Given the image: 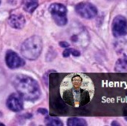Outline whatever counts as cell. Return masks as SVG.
<instances>
[{
	"mask_svg": "<svg viewBox=\"0 0 127 126\" xmlns=\"http://www.w3.org/2000/svg\"><path fill=\"white\" fill-rule=\"evenodd\" d=\"M113 45L114 48L118 55L127 58V35L117 38Z\"/></svg>",
	"mask_w": 127,
	"mask_h": 126,
	"instance_id": "cell-9",
	"label": "cell"
},
{
	"mask_svg": "<svg viewBox=\"0 0 127 126\" xmlns=\"http://www.w3.org/2000/svg\"><path fill=\"white\" fill-rule=\"evenodd\" d=\"M87 125V122L80 117H71L67 120V126H86Z\"/></svg>",
	"mask_w": 127,
	"mask_h": 126,
	"instance_id": "cell-13",
	"label": "cell"
},
{
	"mask_svg": "<svg viewBox=\"0 0 127 126\" xmlns=\"http://www.w3.org/2000/svg\"><path fill=\"white\" fill-rule=\"evenodd\" d=\"M115 71L120 73H127V58L118 59L115 65Z\"/></svg>",
	"mask_w": 127,
	"mask_h": 126,
	"instance_id": "cell-12",
	"label": "cell"
},
{
	"mask_svg": "<svg viewBox=\"0 0 127 126\" xmlns=\"http://www.w3.org/2000/svg\"><path fill=\"white\" fill-rule=\"evenodd\" d=\"M59 45H60V47H62V48H68L69 47V43H68L67 42H65V41H63V42H60V43H59Z\"/></svg>",
	"mask_w": 127,
	"mask_h": 126,
	"instance_id": "cell-17",
	"label": "cell"
},
{
	"mask_svg": "<svg viewBox=\"0 0 127 126\" xmlns=\"http://www.w3.org/2000/svg\"><path fill=\"white\" fill-rule=\"evenodd\" d=\"M10 25L16 29H21L25 24V19L21 13L11 14L9 18Z\"/></svg>",
	"mask_w": 127,
	"mask_h": 126,
	"instance_id": "cell-10",
	"label": "cell"
},
{
	"mask_svg": "<svg viewBox=\"0 0 127 126\" xmlns=\"http://www.w3.org/2000/svg\"><path fill=\"white\" fill-rule=\"evenodd\" d=\"M111 126H121V124H119V123H118V122L117 121H113L112 123H111Z\"/></svg>",
	"mask_w": 127,
	"mask_h": 126,
	"instance_id": "cell-19",
	"label": "cell"
},
{
	"mask_svg": "<svg viewBox=\"0 0 127 126\" xmlns=\"http://www.w3.org/2000/svg\"><path fill=\"white\" fill-rule=\"evenodd\" d=\"M42 46V38L39 36H33L22 43L21 52L25 58L29 60H35L40 56Z\"/></svg>",
	"mask_w": 127,
	"mask_h": 126,
	"instance_id": "cell-3",
	"label": "cell"
},
{
	"mask_svg": "<svg viewBox=\"0 0 127 126\" xmlns=\"http://www.w3.org/2000/svg\"><path fill=\"white\" fill-rule=\"evenodd\" d=\"M63 57H65V58L69 57V56H71V52H70L69 48H67L66 49H65V50H64L63 53Z\"/></svg>",
	"mask_w": 127,
	"mask_h": 126,
	"instance_id": "cell-16",
	"label": "cell"
},
{
	"mask_svg": "<svg viewBox=\"0 0 127 126\" xmlns=\"http://www.w3.org/2000/svg\"><path fill=\"white\" fill-rule=\"evenodd\" d=\"M76 13L82 18L92 19L98 14V10L95 5L89 2H81L75 6Z\"/></svg>",
	"mask_w": 127,
	"mask_h": 126,
	"instance_id": "cell-5",
	"label": "cell"
},
{
	"mask_svg": "<svg viewBox=\"0 0 127 126\" xmlns=\"http://www.w3.org/2000/svg\"><path fill=\"white\" fill-rule=\"evenodd\" d=\"M60 93L66 105L80 108L88 105L92 100L95 85L92 79L84 74H69L63 79Z\"/></svg>",
	"mask_w": 127,
	"mask_h": 126,
	"instance_id": "cell-1",
	"label": "cell"
},
{
	"mask_svg": "<svg viewBox=\"0 0 127 126\" xmlns=\"http://www.w3.org/2000/svg\"><path fill=\"white\" fill-rule=\"evenodd\" d=\"M112 33L114 37L119 38L127 35V19L122 16H116L112 23Z\"/></svg>",
	"mask_w": 127,
	"mask_h": 126,
	"instance_id": "cell-6",
	"label": "cell"
},
{
	"mask_svg": "<svg viewBox=\"0 0 127 126\" xmlns=\"http://www.w3.org/2000/svg\"><path fill=\"white\" fill-rule=\"evenodd\" d=\"M45 125L48 126H63V123L57 117H47L45 120Z\"/></svg>",
	"mask_w": 127,
	"mask_h": 126,
	"instance_id": "cell-14",
	"label": "cell"
},
{
	"mask_svg": "<svg viewBox=\"0 0 127 126\" xmlns=\"http://www.w3.org/2000/svg\"><path fill=\"white\" fill-rule=\"evenodd\" d=\"M14 87L18 94L22 99L27 101L34 102L37 100L40 95L41 91L39 84L33 78L25 76H17L13 81Z\"/></svg>",
	"mask_w": 127,
	"mask_h": 126,
	"instance_id": "cell-2",
	"label": "cell"
},
{
	"mask_svg": "<svg viewBox=\"0 0 127 126\" xmlns=\"http://www.w3.org/2000/svg\"><path fill=\"white\" fill-rule=\"evenodd\" d=\"M38 112L42 114H43V115H46L48 113L47 109H45V108H39V109H38Z\"/></svg>",
	"mask_w": 127,
	"mask_h": 126,
	"instance_id": "cell-18",
	"label": "cell"
},
{
	"mask_svg": "<svg viewBox=\"0 0 127 126\" xmlns=\"http://www.w3.org/2000/svg\"><path fill=\"white\" fill-rule=\"evenodd\" d=\"M0 126H4V125H3V124H1V123H0Z\"/></svg>",
	"mask_w": 127,
	"mask_h": 126,
	"instance_id": "cell-20",
	"label": "cell"
},
{
	"mask_svg": "<svg viewBox=\"0 0 127 126\" xmlns=\"http://www.w3.org/2000/svg\"><path fill=\"white\" fill-rule=\"evenodd\" d=\"M22 4L23 9L28 13H33L38 7V0H22Z\"/></svg>",
	"mask_w": 127,
	"mask_h": 126,
	"instance_id": "cell-11",
	"label": "cell"
},
{
	"mask_svg": "<svg viewBox=\"0 0 127 126\" xmlns=\"http://www.w3.org/2000/svg\"><path fill=\"white\" fill-rule=\"evenodd\" d=\"M22 99V97L19 94H12L7 100L6 104L7 108L14 112L22 111L23 109V102Z\"/></svg>",
	"mask_w": 127,
	"mask_h": 126,
	"instance_id": "cell-8",
	"label": "cell"
},
{
	"mask_svg": "<svg viewBox=\"0 0 127 126\" xmlns=\"http://www.w3.org/2000/svg\"><path fill=\"white\" fill-rule=\"evenodd\" d=\"M125 120H126L127 121V117H125Z\"/></svg>",
	"mask_w": 127,
	"mask_h": 126,
	"instance_id": "cell-21",
	"label": "cell"
},
{
	"mask_svg": "<svg viewBox=\"0 0 127 126\" xmlns=\"http://www.w3.org/2000/svg\"><path fill=\"white\" fill-rule=\"evenodd\" d=\"M49 12L51 13L54 22L59 26H65L68 23L67 8L65 5L60 3H54L49 7Z\"/></svg>",
	"mask_w": 127,
	"mask_h": 126,
	"instance_id": "cell-4",
	"label": "cell"
},
{
	"mask_svg": "<svg viewBox=\"0 0 127 126\" xmlns=\"http://www.w3.org/2000/svg\"><path fill=\"white\" fill-rule=\"evenodd\" d=\"M70 50V52H71V55L75 56V57H78L81 55V53L80 50L75 49V48H69Z\"/></svg>",
	"mask_w": 127,
	"mask_h": 126,
	"instance_id": "cell-15",
	"label": "cell"
},
{
	"mask_svg": "<svg viewBox=\"0 0 127 126\" xmlns=\"http://www.w3.org/2000/svg\"><path fill=\"white\" fill-rule=\"evenodd\" d=\"M5 62L11 69L17 68L25 65V61L15 52L8 50L5 55Z\"/></svg>",
	"mask_w": 127,
	"mask_h": 126,
	"instance_id": "cell-7",
	"label": "cell"
}]
</instances>
